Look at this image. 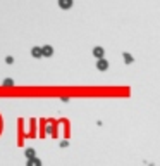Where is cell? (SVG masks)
<instances>
[{
  "instance_id": "cell-1",
  "label": "cell",
  "mask_w": 160,
  "mask_h": 166,
  "mask_svg": "<svg viewBox=\"0 0 160 166\" xmlns=\"http://www.w3.org/2000/svg\"><path fill=\"white\" fill-rule=\"evenodd\" d=\"M41 55H43V57H52V55H53V49H52L50 45H45V47L41 49Z\"/></svg>"
},
{
  "instance_id": "cell-2",
  "label": "cell",
  "mask_w": 160,
  "mask_h": 166,
  "mask_svg": "<svg viewBox=\"0 0 160 166\" xmlns=\"http://www.w3.org/2000/svg\"><path fill=\"white\" fill-rule=\"evenodd\" d=\"M97 68L100 69V71H105V69H109V62L105 61V59H98V62H97Z\"/></svg>"
},
{
  "instance_id": "cell-3",
  "label": "cell",
  "mask_w": 160,
  "mask_h": 166,
  "mask_svg": "<svg viewBox=\"0 0 160 166\" xmlns=\"http://www.w3.org/2000/svg\"><path fill=\"white\" fill-rule=\"evenodd\" d=\"M60 9H71L72 7V0H59Z\"/></svg>"
},
{
  "instance_id": "cell-4",
  "label": "cell",
  "mask_w": 160,
  "mask_h": 166,
  "mask_svg": "<svg viewBox=\"0 0 160 166\" xmlns=\"http://www.w3.org/2000/svg\"><path fill=\"white\" fill-rule=\"evenodd\" d=\"M31 54H33V57H36V59L43 57V55H41V49H40V47H33V49H31Z\"/></svg>"
},
{
  "instance_id": "cell-5",
  "label": "cell",
  "mask_w": 160,
  "mask_h": 166,
  "mask_svg": "<svg viewBox=\"0 0 160 166\" xmlns=\"http://www.w3.org/2000/svg\"><path fill=\"white\" fill-rule=\"evenodd\" d=\"M93 55L98 57V59L103 57V49H102V47H95V49H93Z\"/></svg>"
},
{
  "instance_id": "cell-6",
  "label": "cell",
  "mask_w": 160,
  "mask_h": 166,
  "mask_svg": "<svg viewBox=\"0 0 160 166\" xmlns=\"http://www.w3.org/2000/svg\"><path fill=\"white\" fill-rule=\"evenodd\" d=\"M14 85V80L12 78H5L3 80V87H12Z\"/></svg>"
},
{
  "instance_id": "cell-7",
  "label": "cell",
  "mask_w": 160,
  "mask_h": 166,
  "mask_svg": "<svg viewBox=\"0 0 160 166\" xmlns=\"http://www.w3.org/2000/svg\"><path fill=\"white\" fill-rule=\"evenodd\" d=\"M124 61H126L128 64H131V62H133V57H131L129 54H124Z\"/></svg>"
},
{
  "instance_id": "cell-8",
  "label": "cell",
  "mask_w": 160,
  "mask_h": 166,
  "mask_svg": "<svg viewBox=\"0 0 160 166\" xmlns=\"http://www.w3.org/2000/svg\"><path fill=\"white\" fill-rule=\"evenodd\" d=\"M26 154H28V158H33V154H34V151H33V149H28V151H26Z\"/></svg>"
}]
</instances>
